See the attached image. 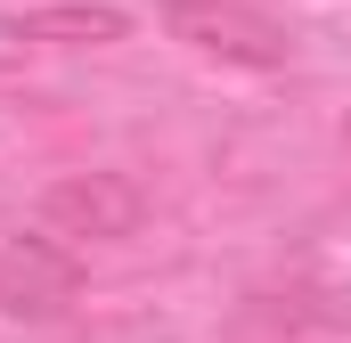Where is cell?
I'll return each instance as SVG.
<instances>
[{
  "label": "cell",
  "mask_w": 351,
  "mask_h": 343,
  "mask_svg": "<svg viewBox=\"0 0 351 343\" xmlns=\"http://www.w3.org/2000/svg\"><path fill=\"white\" fill-rule=\"evenodd\" d=\"M164 33L221 66H286L294 58V33L254 0H164Z\"/></svg>",
  "instance_id": "obj_1"
},
{
  "label": "cell",
  "mask_w": 351,
  "mask_h": 343,
  "mask_svg": "<svg viewBox=\"0 0 351 343\" xmlns=\"http://www.w3.org/2000/svg\"><path fill=\"white\" fill-rule=\"evenodd\" d=\"M74 294H82V254L66 237L33 229V237L0 246V311L8 319H58Z\"/></svg>",
  "instance_id": "obj_4"
},
{
  "label": "cell",
  "mask_w": 351,
  "mask_h": 343,
  "mask_svg": "<svg viewBox=\"0 0 351 343\" xmlns=\"http://www.w3.org/2000/svg\"><path fill=\"white\" fill-rule=\"evenodd\" d=\"M0 33H8V41H49V49H106V41L131 33V16L106 8V0H49V8L8 16Z\"/></svg>",
  "instance_id": "obj_5"
},
{
  "label": "cell",
  "mask_w": 351,
  "mask_h": 343,
  "mask_svg": "<svg viewBox=\"0 0 351 343\" xmlns=\"http://www.w3.org/2000/svg\"><path fill=\"white\" fill-rule=\"evenodd\" d=\"M351 327V294L294 278V286H262L237 303V319L221 327V343H335Z\"/></svg>",
  "instance_id": "obj_3"
},
{
  "label": "cell",
  "mask_w": 351,
  "mask_h": 343,
  "mask_svg": "<svg viewBox=\"0 0 351 343\" xmlns=\"http://www.w3.org/2000/svg\"><path fill=\"white\" fill-rule=\"evenodd\" d=\"M147 221V196L131 172H66L41 188V229L66 246H114Z\"/></svg>",
  "instance_id": "obj_2"
}]
</instances>
